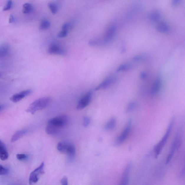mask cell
Returning a JSON list of instances; mask_svg holds the SVG:
<instances>
[{"mask_svg":"<svg viewBox=\"0 0 185 185\" xmlns=\"http://www.w3.org/2000/svg\"><path fill=\"white\" fill-rule=\"evenodd\" d=\"M68 144L65 142L59 143L57 145L58 150L62 153H66V151L68 147Z\"/></svg>","mask_w":185,"mask_h":185,"instance_id":"d4e9b609","label":"cell"},{"mask_svg":"<svg viewBox=\"0 0 185 185\" xmlns=\"http://www.w3.org/2000/svg\"><path fill=\"white\" fill-rule=\"evenodd\" d=\"M118 80V78L115 75H111L108 76L98 85L95 88L96 91L107 89L115 84Z\"/></svg>","mask_w":185,"mask_h":185,"instance_id":"52a82bcc","label":"cell"},{"mask_svg":"<svg viewBox=\"0 0 185 185\" xmlns=\"http://www.w3.org/2000/svg\"><path fill=\"white\" fill-rule=\"evenodd\" d=\"M44 163L42 162L39 166L32 172L29 178V183L30 185L37 182L40 175L44 174Z\"/></svg>","mask_w":185,"mask_h":185,"instance_id":"5b68a950","label":"cell"},{"mask_svg":"<svg viewBox=\"0 0 185 185\" xmlns=\"http://www.w3.org/2000/svg\"><path fill=\"white\" fill-rule=\"evenodd\" d=\"M1 74H0V77H1Z\"/></svg>","mask_w":185,"mask_h":185,"instance_id":"ab89813d","label":"cell"},{"mask_svg":"<svg viewBox=\"0 0 185 185\" xmlns=\"http://www.w3.org/2000/svg\"><path fill=\"white\" fill-rule=\"evenodd\" d=\"M132 168V164H127L124 169L119 185H128Z\"/></svg>","mask_w":185,"mask_h":185,"instance_id":"ba28073f","label":"cell"},{"mask_svg":"<svg viewBox=\"0 0 185 185\" xmlns=\"http://www.w3.org/2000/svg\"><path fill=\"white\" fill-rule=\"evenodd\" d=\"M132 127V120H130L125 125V127L122 133L115 140V144L117 146L121 145L126 141L131 132Z\"/></svg>","mask_w":185,"mask_h":185,"instance_id":"277c9868","label":"cell"},{"mask_svg":"<svg viewBox=\"0 0 185 185\" xmlns=\"http://www.w3.org/2000/svg\"><path fill=\"white\" fill-rule=\"evenodd\" d=\"M32 92V91L31 90L28 89L16 93L11 96L10 99V100L13 102H18L26 96L30 95Z\"/></svg>","mask_w":185,"mask_h":185,"instance_id":"7c38bea8","label":"cell"},{"mask_svg":"<svg viewBox=\"0 0 185 185\" xmlns=\"http://www.w3.org/2000/svg\"><path fill=\"white\" fill-rule=\"evenodd\" d=\"M137 106V104L135 101H131L127 105L125 109V112L127 113L132 112L136 109Z\"/></svg>","mask_w":185,"mask_h":185,"instance_id":"cb8c5ba5","label":"cell"},{"mask_svg":"<svg viewBox=\"0 0 185 185\" xmlns=\"http://www.w3.org/2000/svg\"><path fill=\"white\" fill-rule=\"evenodd\" d=\"M117 27L115 23L112 24L108 28L106 32L105 36L102 38L106 44L112 41L117 32Z\"/></svg>","mask_w":185,"mask_h":185,"instance_id":"9c48e42d","label":"cell"},{"mask_svg":"<svg viewBox=\"0 0 185 185\" xmlns=\"http://www.w3.org/2000/svg\"><path fill=\"white\" fill-rule=\"evenodd\" d=\"M162 86L161 79L158 77L155 80L151 87L150 93L152 96H155L160 93Z\"/></svg>","mask_w":185,"mask_h":185,"instance_id":"8fae6325","label":"cell"},{"mask_svg":"<svg viewBox=\"0 0 185 185\" xmlns=\"http://www.w3.org/2000/svg\"><path fill=\"white\" fill-rule=\"evenodd\" d=\"M15 22V18L12 14H11L9 17V23H12Z\"/></svg>","mask_w":185,"mask_h":185,"instance_id":"d590c367","label":"cell"},{"mask_svg":"<svg viewBox=\"0 0 185 185\" xmlns=\"http://www.w3.org/2000/svg\"><path fill=\"white\" fill-rule=\"evenodd\" d=\"M13 6V2L12 1H8L6 5L4 6V9H3V10L4 11H7L9 10L12 8Z\"/></svg>","mask_w":185,"mask_h":185,"instance_id":"83f0119b","label":"cell"},{"mask_svg":"<svg viewBox=\"0 0 185 185\" xmlns=\"http://www.w3.org/2000/svg\"><path fill=\"white\" fill-rule=\"evenodd\" d=\"M48 6L50 10L53 14H56L58 11V6L57 4L54 2H50L48 4Z\"/></svg>","mask_w":185,"mask_h":185,"instance_id":"4316f807","label":"cell"},{"mask_svg":"<svg viewBox=\"0 0 185 185\" xmlns=\"http://www.w3.org/2000/svg\"><path fill=\"white\" fill-rule=\"evenodd\" d=\"M181 133L180 131L177 132L175 135L173 142L172 143L171 149H170L168 155H167L166 163L168 164L173 159V156L176 153V151L179 149L181 145Z\"/></svg>","mask_w":185,"mask_h":185,"instance_id":"3957f363","label":"cell"},{"mask_svg":"<svg viewBox=\"0 0 185 185\" xmlns=\"http://www.w3.org/2000/svg\"><path fill=\"white\" fill-rule=\"evenodd\" d=\"M90 123H91V120L89 117H85L83 119V125L84 126L87 127L89 126Z\"/></svg>","mask_w":185,"mask_h":185,"instance_id":"1f68e13d","label":"cell"},{"mask_svg":"<svg viewBox=\"0 0 185 185\" xmlns=\"http://www.w3.org/2000/svg\"><path fill=\"white\" fill-rule=\"evenodd\" d=\"M60 182L62 185H68V178L66 176H64L61 180Z\"/></svg>","mask_w":185,"mask_h":185,"instance_id":"836d02e7","label":"cell"},{"mask_svg":"<svg viewBox=\"0 0 185 185\" xmlns=\"http://www.w3.org/2000/svg\"><path fill=\"white\" fill-rule=\"evenodd\" d=\"M59 129L52 125L48 124L46 128V132L48 135L57 134L59 131Z\"/></svg>","mask_w":185,"mask_h":185,"instance_id":"d6986e66","label":"cell"},{"mask_svg":"<svg viewBox=\"0 0 185 185\" xmlns=\"http://www.w3.org/2000/svg\"><path fill=\"white\" fill-rule=\"evenodd\" d=\"M50 23L49 21L46 19L42 21L40 25V29L41 30H45L50 28Z\"/></svg>","mask_w":185,"mask_h":185,"instance_id":"484cf974","label":"cell"},{"mask_svg":"<svg viewBox=\"0 0 185 185\" xmlns=\"http://www.w3.org/2000/svg\"><path fill=\"white\" fill-rule=\"evenodd\" d=\"M10 51V48L9 45L4 44L0 45V58L6 57Z\"/></svg>","mask_w":185,"mask_h":185,"instance_id":"ac0fdd59","label":"cell"},{"mask_svg":"<svg viewBox=\"0 0 185 185\" xmlns=\"http://www.w3.org/2000/svg\"><path fill=\"white\" fill-rule=\"evenodd\" d=\"M161 17V14L157 10H154L151 12L149 15V18L152 21L155 22L160 20Z\"/></svg>","mask_w":185,"mask_h":185,"instance_id":"ffe728a7","label":"cell"},{"mask_svg":"<svg viewBox=\"0 0 185 185\" xmlns=\"http://www.w3.org/2000/svg\"><path fill=\"white\" fill-rule=\"evenodd\" d=\"M1 106H0V109H1Z\"/></svg>","mask_w":185,"mask_h":185,"instance_id":"f35d334b","label":"cell"},{"mask_svg":"<svg viewBox=\"0 0 185 185\" xmlns=\"http://www.w3.org/2000/svg\"><path fill=\"white\" fill-rule=\"evenodd\" d=\"M91 96H92V93L91 91H90L87 93L79 101L76 107L77 110H82L86 107L91 102Z\"/></svg>","mask_w":185,"mask_h":185,"instance_id":"30bf717a","label":"cell"},{"mask_svg":"<svg viewBox=\"0 0 185 185\" xmlns=\"http://www.w3.org/2000/svg\"><path fill=\"white\" fill-rule=\"evenodd\" d=\"M71 24L67 22V23L64 24L62 26V30H67V31H68V30L71 28Z\"/></svg>","mask_w":185,"mask_h":185,"instance_id":"d6a6232c","label":"cell"},{"mask_svg":"<svg viewBox=\"0 0 185 185\" xmlns=\"http://www.w3.org/2000/svg\"><path fill=\"white\" fill-rule=\"evenodd\" d=\"M117 125L116 119L112 117L104 125V128L107 131H112L115 128Z\"/></svg>","mask_w":185,"mask_h":185,"instance_id":"e0dca14e","label":"cell"},{"mask_svg":"<svg viewBox=\"0 0 185 185\" xmlns=\"http://www.w3.org/2000/svg\"><path fill=\"white\" fill-rule=\"evenodd\" d=\"M51 101L50 98L49 97L41 98L36 99L30 104L26 112L34 114L37 111L42 110L48 107Z\"/></svg>","mask_w":185,"mask_h":185,"instance_id":"7a4b0ae2","label":"cell"},{"mask_svg":"<svg viewBox=\"0 0 185 185\" xmlns=\"http://www.w3.org/2000/svg\"><path fill=\"white\" fill-rule=\"evenodd\" d=\"M33 6L30 3H25L23 5L22 8V12L25 14H28L30 13L33 11Z\"/></svg>","mask_w":185,"mask_h":185,"instance_id":"603a6c76","label":"cell"},{"mask_svg":"<svg viewBox=\"0 0 185 185\" xmlns=\"http://www.w3.org/2000/svg\"><path fill=\"white\" fill-rule=\"evenodd\" d=\"M181 1L180 0H174V1H173L172 2V4L174 6H176L178 5L180 3Z\"/></svg>","mask_w":185,"mask_h":185,"instance_id":"8d00e7d4","label":"cell"},{"mask_svg":"<svg viewBox=\"0 0 185 185\" xmlns=\"http://www.w3.org/2000/svg\"><path fill=\"white\" fill-rule=\"evenodd\" d=\"M68 32L67 30H63L58 34L57 36L58 37L62 38L66 37L67 36Z\"/></svg>","mask_w":185,"mask_h":185,"instance_id":"4dcf8cb0","label":"cell"},{"mask_svg":"<svg viewBox=\"0 0 185 185\" xmlns=\"http://www.w3.org/2000/svg\"><path fill=\"white\" fill-rule=\"evenodd\" d=\"M9 170L3 166L0 165V175H4L8 174Z\"/></svg>","mask_w":185,"mask_h":185,"instance_id":"f546056e","label":"cell"},{"mask_svg":"<svg viewBox=\"0 0 185 185\" xmlns=\"http://www.w3.org/2000/svg\"><path fill=\"white\" fill-rule=\"evenodd\" d=\"M68 120V117L66 115H61L51 119L48 123L60 129L67 125Z\"/></svg>","mask_w":185,"mask_h":185,"instance_id":"8992f818","label":"cell"},{"mask_svg":"<svg viewBox=\"0 0 185 185\" xmlns=\"http://www.w3.org/2000/svg\"><path fill=\"white\" fill-rule=\"evenodd\" d=\"M133 65L132 64L130 63H127L125 64H122L119 66L117 69L116 71L117 72H124L127 71L133 68Z\"/></svg>","mask_w":185,"mask_h":185,"instance_id":"7402d4cb","label":"cell"},{"mask_svg":"<svg viewBox=\"0 0 185 185\" xmlns=\"http://www.w3.org/2000/svg\"><path fill=\"white\" fill-rule=\"evenodd\" d=\"M144 58V57L143 55H137L133 58V60L135 61H139L143 60Z\"/></svg>","mask_w":185,"mask_h":185,"instance_id":"e575fe53","label":"cell"},{"mask_svg":"<svg viewBox=\"0 0 185 185\" xmlns=\"http://www.w3.org/2000/svg\"><path fill=\"white\" fill-rule=\"evenodd\" d=\"M147 74L145 72H143L141 74V78L143 79H145L147 78Z\"/></svg>","mask_w":185,"mask_h":185,"instance_id":"74e56055","label":"cell"},{"mask_svg":"<svg viewBox=\"0 0 185 185\" xmlns=\"http://www.w3.org/2000/svg\"><path fill=\"white\" fill-rule=\"evenodd\" d=\"M48 51L50 54L58 55H65L66 53L65 50L56 44L51 45L48 49Z\"/></svg>","mask_w":185,"mask_h":185,"instance_id":"4fadbf2b","label":"cell"},{"mask_svg":"<svg viewBox=\"0 0 185 185\" xmlns=\"http://www.w3.org/2000/svg\"><path fill=\"white\" fill-rule=\"evenodd\" d=\"M156 29L160 33H166L170 31V27L168 24L165 22H161L157 24Z\"/></svg>","mask_w":185,"mask_h":185,"instance_id":"9a60e30c","label":"cell"},{"mask_svg":"<svg viewBox=\"0 0 185 185\" xmlns=\"http://www.w3.org/2000/svg\"><path fill=\"white\" fill-rule=\"evenodd\" d=\"M175 117H173L170 122L169 124L168 125V127L166 131V132L164 135L162 139L156 145L154 148V157L155 158L158 157L161 153L164 146L166 144L167 140L170 136V134L173 130V126L175 123Z\"/></svg>","mask_w":185,"mask_h":185,"instance_id":"6da1fadb","label":"cell"},{"mask_svg":"<svg viewBox=\"0 0 185 185\" xmlns=\"http://www.w3.org/2000/svg\"><path fill=\"white\" fill-rule=\"evenodd\" d=\"M66 153L70 158H73L76 154V148L74 145L73 144H68Z\"/></svg>","mask_w":185,"mask_h":185,"instance_id":"44dd1931","label":"cell"},{"mask_svg":"<svg viewBox=\"0 0 185 185\" xmlns=\"http://www.w3.org/2000/svg\"><path fill=\"white\" fill-rule=\"evenodd\" d=\"M9 157V153L5 145L0 140V159L3 161H6Z\"/></svg>","mask_w":185,"mask_h":185,"instance_id":"5bb4252c","label":"cell"},{"mask_svg":"<svg viewBox=\"0 0 185 185\" xmlns=\"http://www.w3.org/2000/svg\"><path fill=\"white\" fill-rule=\"evenodd\" d=\"M27 132H28L27 130L25 129L19 130L16 132L11 138V142L14 143L18 140L21 138L25 135Z\"/></svg>","mask_w":185,"mask_h":185,"instance_id":"2e32d148","label":"cell"},{"mask_svg":"<svg viewBox=\"0 0 185 185\" xmlns=\"http://www.w3.org/2000/svg\"><path fill=\"white\" fill-rule=\"evenodd\" d=\"M17 160L20 161H23L28 159V156L25 154H17L16 156Z\"/></svg>","mask_w":185,"mask_h":185,"instance_id":"f1b7e54d","label":"cell"}]
</instances>
